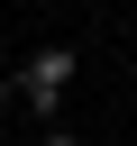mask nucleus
Wrapping results in <instances>:
<instances>
[{"instance_id": "obj_1", "label": "nucleus", "mask_w": 137, "mask_h": 146, "mask_svg": "<svg viewBox=\"0 0 137 146\" xmlns=\"http://www.w3.org/2000/svg\"><path fill=\"white\" fill-rule=\"evenodd\" d=\"M64 82H73V55H64V46H46V55L27 64V82H18V91H27L37 110H55V100H64Z\"/></svg>"}, {"instance_id": "obj_2", "label": "nucleus", "mask_w": 137, "mask_h": 146, "mask_svg": "<svg viewBox=\"0 0 137 146\" xmlns=\"http://www.w3.org/2000/svg\"><path fill=\"white\" fill-rule=\"evenodd\" d=\"M37 146H73V137H64V128H46V137H37Z\"/></svg>"}, {"instance_id": "obj_3", "label": "nucleus", "mask_w": 137, "mask_h": 146, "mask_svg": "<svg viewBox=\"0 0 137 146\" xmlns=\"http://www.w3.org/2000/svg\"><path fill=\"white\" fill-rule=\"evenodd\" d=\"M0 110H9V82H0Z\"/></svg>"}]
</instances>
